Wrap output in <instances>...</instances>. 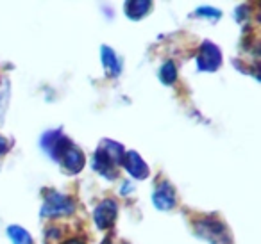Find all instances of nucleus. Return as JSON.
Returning <instances> with one entry per match:
<instances>
[{"label": "nucleus", "mask_w": 261, "mask_h": 244, "mask_svg": "<svg viewBox=\"0 0 261 244\" xmlns=\"http://www.w3.org/2000/svg\"><path fill=\"white\" fill-rule=\"evenodd\" d=\"M152 203L158 210H172L175 207V189L170 182H161L152 194Z\"/></svg>", "instance_id": "obj_7"}, {"label": "nucleus", "mask_w": 261, "mask_h": 244, "mask_svg": "<svg viewBox=\"0 0 261 244\" xmlns=\"http://www.w3.org/2000/svg\"><path fill=\"white\" fill-rule=\"evenodd\" d=\"M8 235L11 237L13 244H33V239H31L29 232L22 226H16V225H11L8 228Z\"/></svg>", "instance_id": "obj_12"}, {"label": "nucleus", "mask_w": 261, "mask_h": 244, "mask_svg": "<svg viewBox=\"0 0 261 244\" xmlns=\"http://www.w3.org/2000/svg\"><path fill=\"white\" fill-rule=\"evenodd\" d=\"M100 61H102V66H104L106 73H108L109 77L120 75V61L115 52H113V48H109V47L100 48Z\"/></svg>", "instance_id": "obj_10"}, {"label": "nucleus", "mask_w": 261, "mask_h": 244, "mask_svg": "<svg viewBox=\"0 0 261 244\" xmlns=\"http://www.w3.org/2000/svg\"><path fill=\"white\" fill-rule=\"evenodd\" d=\"M63 139H65V136H63L61 130H48L41 137V148H43V151L48 157L56 161V155H58V150L61 146Z\"/></svg>", "instance_id": "obj_9"}, {"label": "nucleus", "mask_w": 261, "mask_h": 244, "mask_svg": "<svg viewBox=\"0 0 261 244\" xmlns=\"http://www.w3.org/2000/svg\"><path fill=\"white\" fill-rule=\"evenodd\" d=\"M127 184H129V182H127ZM130 187H133V186H130V184H129V186H123V187H122V194H125L127 191L130 189ZM133 189H135V187H133Z\"/></svg>", "instance_id": "obj_16"}, {"label": "nucleus", "mask_w": 261, "mask_h": 244, "mask_svg": "<svg viewBox=\"0 0 261 244\" xmlns=\"http://www.w3.org/2000/svg\"><path fill=\"white\" fill-rule=\"evenodd\" d=\"M116 214H118V205L115 200H104L97 205L93 212L95 223L100 230L104 228H111L116 221Z\"/></svg>", "instance_id": "obj_6"}, {"label": "nucleus", "mask_w": 261, "mask_h": 244, "mask_svg": "<svg viewBox=\"0 0 261 244\" xmlns=\"http://www.w3.org/2000/svg\"><path fill=\"white\" fill-rule=\"evenodd\" d=\"M197 66L200 72H217L222 66V52L211 41H204L197 55Z\"/></svg>", "instance_id": "obj_4"}, {"label": "nucleus", "mask_w": 261, "mask_h": 244, "mask_svg": "<svg viewBox=\"0 0 261 244\" xmlns=\"http://www.w3.org/2000/svg\"><path fill=\"white\" fill-rule=\"evenodd\" d=\"M8 139H6L4 136H0V155L4 154V151H8Z\"/></svg>", "instance_id": "obj_15"}, {"label": "nucleus", "mask_w": 261, "mask_h": 244, "mask_svg": "<svg viewBox=\"0 0 261 244\" xmlns=\"http://www.w3.org/2000/svg\"><path fill=\"white\" fill-rule=\"evenodd\" d=\"M122 166L127 169V173L136 180H143L149 176V166L143 162V159L140 157L136 151H127V154H123Z\"/></svg>", "instance_id": "obj_8"}, {"label": "nucleus", "mask_w": 261, "mask_h": 244, "mask_svg": "<svg viewBox=\"0 0 261 244\" xmlns=\"http://www.w3.org/2000/svg\"><path fill=\"white\" fill-rule=\"evenodd\" d=\"M195 232L199 237L211 244H218L220 240H227L225 235V228L222 223L213 221V219H202V221L195 223Z\"/></svg>", "instance_id": "obj_5"}, {"label": "nucleus", "mask_w": 261, "mask_h": 244, "mask_svg": "<svg viewBox=\"0 0 261 244\" xmlns=\"http://www.w3.org/2000/svg\"><path fill=\"white\" fill-rule=\"evenodd\" d=\"M197 16H206V18H211V20H218L220 18V11H217V9H211V8H200L197 9L195 13Z\"/></svg>", "instance_id": "obj_14"}, {"label": "nucleus", "mask_w": 261, "mask_h": 244, "mask_svg": "<svg viewBox=\"0 0 261 244\" xmlns=\"http://www.w3.org/2000/svg\"><path fill=\"white\" fill-rule=\"evenodd\" d=\"M160 79H161V82H163L165 86H172V84L175 82V79H177V68H175L174 63L167 61L163 66H161Z\"/></svg>", "instance_id": "obj_13"}, {"label": "nucleus", "mask_w": 261, "mask_h": 244, "mask_svg": "<svg viewBox=\"0 0 261 244\" xmlns=\"http://www.w3.org/2000/svg\"><path fill=\"white\" fill-rule=\"evenodd\" d=\"M65 244H84V242H81V240H68V242H65Z\"/></svg>", "instance_id": "obj_17"}, {"label": "nucleus", "mask_w": 261, "mask_h": 244, "mask_svg": "<svg viewBox=\"0 0 261 244\" xmlns=\"http://www.w3.org/2000/svg\"><path fill=\"white\" fill-rule=\"evenodd\" d=\"M100 244H111V240H109V239H104V242H100Z\"/></svg>", "instance_id": "obj_18"}, {"label": "nucleus", "mask_w": 261, "mask_h": 244, "mask_svg": "<svg viewBox=\"0 0 261 244\" xmlns=\"http://www.w3.org/2000/svg\"><path fill=\"white\" fill-rule=\"evenodd\" d=\"M73 208L75 205L68 196L58 193V191H47L45 203L41 207V216L43 218H61V216H70Z\"/></svg>", "instance_id": "obj_3"}, {"label": "nucleus", "mask_w": 261, "mask_h": 244, "mask_svg": "<svg viewBox=\"0 0 261 244\" xmlns=\"http://www.w3.org/2000/svg\"><path fill=\"white\" fill-rule=\"evenodd\" d=\"M56 161L63 166V169H65L66 173H72V175L73 173H79L81 169L84 168V164H86V159H84L83 151H81L68 137L63 139L61 146H59V150H58V155H56Z\"/></svg>", "instance_id": "obj_2"}, {"label": "nucleus", "mask_w": 261, "mask_h": 244, "mask_svg": "<svg viewBox=\"0 0 261 244\" xmlns=\"http://www.w3.org/2000/svg\"><path fill=\"white\" fill-rule=\"evenodd\" d=\"M152 9V2L147 0H133V2H125V15L130 20H140Z\"/></svg>", "instance_id": "obj_11"}, {"label": "nucleus", "mask_w": 261, "mask_h": 244, "mask_svg": "<svg viewBox=\"0 0 261 244\" xmlns=\"http://www.w3.org/2000/svg\"><path fill=\"white\" fill-rule=\"evenodd\" d=\"M123 161V146L116 141L104 139L98 146V150L95 151L93 157V169L97 173H100L102 176L113 180L118 175V166Z\"/></svg>", "instance_id": "obj_1"}]
</instances>
